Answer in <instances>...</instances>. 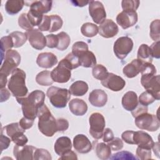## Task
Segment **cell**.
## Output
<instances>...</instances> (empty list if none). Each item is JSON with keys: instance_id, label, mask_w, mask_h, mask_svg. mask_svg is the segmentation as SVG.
I'll use <instances>...</instances> for the list:
<instances>
[{"instance_id": "21", "label": "cell", "mask_w": 160, "mask_h": 160, "mask_svg": "<svg viewBox=\"0 0 160 160\" xmlns=\"http://www.w3.org/2000/svg\"><path fill=\"white\" fill-rule=\"evenodd\" d=\"M58 62V58L52 52L40 53L36 59V63L39 67L42 68H51Z\"/></svg>"}, {"instance_id": "8", "label": "cell", "mask_w": 160, "mask_h": 160, "mask_svg": "<svg viewBox=\"0 0 160 160\" xmlns=\"http://www.w3.org/2000/svg\"><path fill=\"white\" fill-rule=\"evenodd\" d=\"M159 75L142 74L141 83L146 91L151 94L156 100L160 99Z\"/></svg>"}, {"instance_id": "34", "label": "cell", "mask_w": 160, "mask_h": 160, "mask_svg": "<svg viewBox=\"0 0 160 160\" xmlns=\"http://www.w3.org/2000/svg\"><path fill=\"white\" fill-rule=\"evenodd\" d=\"M14 43V48H19L22 46L27 41L28 36L25 32L20 31H14L10 34Z\"/></svg>"}, {"instance_id": "59", "label": "cell", "mask_w": 160, "mask_h": 160, "mask_svg": "<svg viewBox=\"0 0 160 160\" xmlns=\"http://www.w3.org/2000/svg\"><path fill=\"white\" fill-rule=\"evenodd\" d=\"M11 143V139L7 136L1 134V150L2 151L4 149H7Z\"/></svg>"}, {"instance_id": "43", "label": "cell", "mask_w": 160, "mask_h": 160, "mask_svg": "<svg viewBox=\"0 0 160 160\" xmlns=\"http://www.w3.org/2000/svg\"><path fill=\"white\" fill-rule=\"evenodd\" d=\"M33 159L35 160H51L52 157L49 152L42 148H38L34 151Z\"/></svg>"}, {"instance_id": "57", "label": "cell", "mask_w": 160, "mask_h": 160, "mask_svg": "<svg viewBox=\"0 0 160 160\" xmlns=\"http://www.w3.org/2000/svg\"><path fill=\"white\" fill-rule=\"evenodd\" d=\"M148 106H143L141 104H140L139 102L138 103V106H136V108L132 110L131 112V114L132 115V116L134 118L136 117L137 116L142 114V113H144V112H148Z\"/></svg>"}, {"instance_id": "41", "label": "cell", "mask_w": 160, "mask_h": 160, "mask_svg": "<svg viewBox=\"0 0 160 160\" xmlns=\"http://www.w3.org/2000/svg\"><path fill=\"white\" fill-rule=\"evenodd\" d=\"M50 18H51V28L49 32H53L60 29L62 28V26L63 24L61 18L56 14L51 15Z\"/></svg>"}, {"instance_id": "10", "label": "cell", "mask_w": 160, "mask_h": 160, "mask_svg": "<svg viewBox=\"0 0 160 160\" xmlns=\"http://www.w3.org/2000/svg\"><path fill=\"white\" fill-rule=\"evenodd\" d=\"M133 48V41L128 36H122L114 42L113 50L116 56L119 59H124Z\"/></svg>"}, {"instance_id": "52", "label": "cell", "mask_w": 160, "mask_h": 160, "mask_svg": "<svg viewBox=\"0 0 160 160\" xmlns=\"http://www.w3.org/2000/svg\"><path fill=\"white\" fill-rule=\"evenodd\" d=\"M46 46L49 48H57L58 45V37L57 34H50L46 36Z\"/></svg>"}, {"instance_id": "11", "label": "cell", "mask_w": 160, "mask_h": 160, "mask_svg": "<svg viewBox=\"0 0 160 160\" xmlns=\"http://www.w3.org/2000/svg\"><path fill=\"white\" fill-rule=\"evenodd\" d=\"M51 75L54 82L66 83L70 79L71 72V69L61 60L58 65L51 72Z\"/></svg>"}, {"instance_id": "9", "label": "cell", "mask_w": 160, "mask_h": 160, "mask_svg": "<svg viewBox=\"0 0 160 160\" xmlns=\"http://www.w3.org/2000/svg\"><path fill=\"white\" fill-rule=\"evenodd\" d=\"M4 129H6L7 135L10 137L16 145L24 146L28 142V139L24 134L26 130L20 126L19 123L13 122L9 124L4 126Z\"/></svg>"}, {"instance_id": "56", "label": "cell", "mask_w": 160, "mask_h": 160, "mask_svg": "<svg viewBox=\"0 0 160 160\" xmlns=\"http://www.w3.org/2000/svg\"><path fill=\"white\" fill-rule=\"evenodd\" d=\"M34 120H33V119H28L25 117H23L21 119L19 123L20 126L23 129L26 130L28 129L31 128L32 126V125L34 124Z\"/></svg>"}, {"instance_id": "39", "label": "cell", "mask_w": 160, "mask_h": 160, "mask_svg": "<svg viewBox=\"0 0 160 160\" xmlns=\"http://www.w3.org/2000/svg\"><path fill=\"white\" fill-rule=\"evenodd\" d=\"M14 47V43L10 35L4 36L1 39V61L3 59L4 52L7 51Z\"/></svg>"}, {"instance_id": "49", "label": "cell", "mask_w": 160, "mask_h": 160, "mask_svg": "<svg viewBox=\"0 0 160 160\" xmlns=\"http://www.w3.org/2000/svg\"><path fill=\"white\" fill-rule=\"evenodd\" d=\"M141 74H152L155 75L156 73V69L155 66L149 62H145L142 64L141 71Z\"/></svg>"}, {"instance_id": "50", "label": "cell", "mask_w": 160, "mask_h": 160, "mask_svg": "<svg viewBox=\"0 0 160 160\" xmlns=\"http://www.w3.org/2000/svg\"><path fill=\"white\" fill-rule=\"evenodd\" d=\"M108 145L112 151H119L123 148V142L119 138H114L111 141L108 142Z\"/></svg>"}, {"instance_id": "48", "label": "cell", "mask_w": 160, "mask_h": 160, "mask_svg": "<svg viewBox=\"0 0 160 160\" xmlns=\"http://www.w3.org/2000/svg\"><path fill=\"white\" fill-rule=\"evenodd\" d=\"M136 153L138 158L141 160L149 159L151 158V149L138 147Z\"/></svg>"}, {"instance_id": "30", "label": "cell", "mask_w": 160, "mask_h": 160, "mask_svg": "<svg viewBox=\"0 0 160 160\" xmlns=\"http://www.w3.org/2000/svg\"><path fill=\"white\" fill-rule=\"evenodd\" d=\"M52 1H35L29 5L30 8L34 9L41 14L48 12L52 8Z\"/></svg>"}, {"instance_id": "16", "label": "cell", "mask_w": 160, "mask_h": 160, "mask_svg": "<svg viewBox=\"0 0 160 160\" xmlns=\"http://www.w3.org/2000/svg\"><path fill=\"white\" fill-rule=\"evenodd\" d=\"M99 34L103 38H111L115 36L119 31L118 25L112 20L106 19L100 24L98 28Z\"/></svg>"}, {"instance_id": "14", "label": "cell", "mask_w": 160, "mask_h": 160, "mask_svg": "<svg viewBox=\"0 0 160 160\" xmlns=\"http://www.w3.org/2000/svg\"><path fill=\"white\" fill-rule=\"evenodd\" d=\"M116 22L122 29H128L137 23L138 14L134 11H122L116 16Z\"/></svg>"}, {"instance_id": "29", "label": "cell", "mask_w": 160, "mask_h": 160, "mask_svg": "<svg viewBox=\"0 0 160 160\" xmlns=\"http://www.w3.org/2000/svg\"><path fill=\"white\" fill-rule=\"evenodd\" d=\"M24 1L21 0H8L6 1L4 8L8 14L14 15L18 13L23 8Z\"/></svg>"}, {"instance_id": "4", "label": "cell", "mask_w": 160, "mask_h": 160, "mask_svg": "<svg viewBox=\"0 0 160 160\" xmlns=\"http://www.w3.org/2000/svg\"><path fill=\"white\" fill-rule=\"evenodd\" d=\"M46 95L51 104L56 108H63L67 105L71 98V94L66 88L51 86L46 92Z\"/></svg>"}, {"instance_id": "24", "label": "cell", "mask_w": 160, "mask_h": 160, "mask_svg": "<svg viewBox=\"0 0 160 160\" xmlns=\"http://www.w3.org/2000/svg\"><path fill=\"white\" fill-rule=\"evenodd\" d=\"M122 106L128 111H132L138 106V96L134 91H128L122 98Z\"/></svg>"}, {"instance_id": "12", "label": "cell", "mask_w": 160, "mask_h": 160, "mask_svg": "<svg viewBox=\"0 0 160 160\" xmlns=\"http://www.w3.org/2000/svg\"><path fill=\"white\" fill-rule=\"evenodd\" d=\"M89 12L96 24H100L106 18V12L102 2L98 1H90Z\"/></svg>"}, {"instance_id": "54", "label": "cell", "mask_w": 160, "mask_h": 160, "mask_svg": "<svg viewBox=\"0 0 160 160\" xmlns=\"http://www.w3.org/2000/svg\"><path fill=\"white\" fill-rule=\"evenodd\" d=\"M58 131L64 132L69 128V122L67 119L64 118H59L57 119Z\"/></svg>"}, {"instance_id": "19", "label": "cell", "mask_w": 160, "mask_h": 160, "mask_svg": "<svg viewBox=\"0 0 160 160\" xmlns=\"http://www.w3.org/2000/svg\"><path fill=\"white\" fill-rule=\"evenodd\" d=\"M36 149L35 147L30 145H16L14 147L13 154L17 160H32Z\"/></svg>"}, {"instance_id": "40", "label": "cell", "mask_w": 160, "mask_h": 160, "mask_svg": "<svg viewBox=\"0 0 160 160\" xmlns=\"http://www.w3.org/2000/svg\"><path fill=\"white\" fill-rule=\"evenodd\" d=\"M150 37L156 41H159V19H156L152 21L150 25Z\"/></svg>"}, {"instance_id": "58", "label": "cell", "mask_w": 160, "mask_h": 160, "mask_svg": "<svg viewBox=\"0 0 160 160\" xmlns=\"http://www.w3.org/2000/svg\"><path fill=\"white\" fill-rule=\"evenodd\" d=\"M114 138L113 132L109 128H106L104 130L102 134V140L104 142H108L111 141Z\"/></svg>"}, {"instance_id": "42", "label": "cell", "mask_w": 160, "mask_h": 160, "mask_svg": "<svg viewBox=\"0 0 160 160\" xmlns=\"http://www.w3.org/2000/svg\"><path fill=\"white\" fill-rule=\"evenodd\" d=\"M88 50V45L87 43L83 41H78L74 43L72 47V53L76 56H78L82 52Z\"/></svg>"}, {"instance_id": "28", "label": "cell", "mask_w": 160, "mask_h": 160, "mask_svg": "<svg viewBox=\"0 0 160 160\" xmlns=\"http://www.w3.org/2000/svg\"><path fill=\"white\" fill-rule=\"evenodd\" d=\"M88 84L83 81H77L74 82L69 87V91L71 94L74 96H82L88 91Z\"/></svg>"}, {"instance_id": "47", "label": "cell", "mask_w": 160, "mask_h": 160, "mask_svg": "<svg viewBox=\"0 0 160 160\" xmlns=\"http://www.w3.org/2000/svg\"><path fill=\"white\" fill-rule=\"evenodd\" d=\"M111 159H136L137 158L130 152L123 151L112 154Z\"/></svg>"}, {"instance_id": "63", "label": "cell", "mask_w": 160, "mask_h": 160, "mask_svg": "<svg viewBox=\"0 0 160 160\" xmlns=\"http://www.w3.org/2000/svg\"><path fill=\"white\" fill-rule=\"evenodd\" d=\"M7 76L0 74V83H1V89L4 88L7 83Z\"/></svg>"}, {"instance_id": "53", "label": "cell", "mask_w": 160, "mask_h": 160, "mask_svg": "<svg viewBox=\"0 0 160 160\" xmlns=\"http://www.w3.org/2000/svg\"><path fill=\"white\" fill-rule=\"evenodd\" d=\"M134 131H126L121 134L122 139L126 143L129 144H134L133 135Z\"/></svg>"}, {"instance_id": "46", "label": "cell", "mask_w": 160, "mask_h": 160, "mask_svg": "<svg viewBox=\"0 0 160 160\" xmlns=\"http://www.w3.org/2000/svg\"><path fill=\"white\" fill-rule=\"evenodd\" d=\"M18 24L22 29L26 30V31L33 29V26L31 24L28 18V15L26 13H22L19 16L18 18Z\"/></svg>"}, {"instance_id": "51", "label": "cell", "mask_w": 160, "mask_h": 160, "mask_svg": "<svg viewBox=\"0 0 160 160\" xmlns=\"http://www.w3.org/2000/svg\"><path fill=\"white\" fill-rule=\"evenodd\" d=\"M51 28L50 16L44 15L42 21L38 26V29L41 31H49Z\"/></svg>"}, {"instance_id": "25", "label": "cell", "mask_w": 160, "mask_h": 160, "mask_svg": "<svg viewBox=\"0 0 160 160\" xmlns=\"http://www.w3.org/2000/svg\"><path fill=\"white\" fill-rule=\"evenodd\" d=\"M69 108L75 116H83L88 111V105L82 99L75 98L69 102Z\"/></svg>"}, {"instance_id": "35", "label": "cell", "mask_w": 160, "mask_h": 160, "mask_svg": "<svg viewBox=\"0 0 160 160\" xmlns=\"http://www.w3.org/2000/svg\"><path fill=\"white\" fill-rule=\"evenodd\" d=\"M108 73L106 68L102 64H96L92 69V74L93 77L100 81L104 80L108 76Z\"/></svg>"}, {"instance_id": "5", "label": "cell", "mask_w": 160, "mask_h": 160, "mask_svg": "<svg viewBox=\"0 0 160 160\" xmlns=\"http://www.w3.org/2000/svg\"><path fill=\"white\" fill-rule=\"evenodd\" d=\"M134 118L135 124L141 129L153 132L159 128L160 123L159 119L154 114L146 112L137 116Z\"/></svg>"}, {"instance_id": "33", "label": "cell", "mask_w": 160, "mask_h": 160, "mask_svg": "<svg viewBox=\"0 0 160 160\" xmlns=\"http://www.w3.org/2000/svg\"><path fill=\"white\" fill-rule=\"evenodd\" d=\"M81 32L84 36L92 38L97 35L99 32V29L97 25L91 22H86L81 28Z\"/></svg>"}, {"instance_id": "38", "label": "cell", "mask_w": 160, "mask_h": 160, "mask_svg": "<svg viewBox=\"0 0 160 160\" xmlns=\"http://www.w3.org/2000/svg\"><path fill=\"white\" fill-rule=\"evenodd\" d=\"M61 61L71 70L76 69L80 66L78 58L74 56L72 52L69 53L64 58L61 59Z\"/></svg>"}, {"instance_id": "31", "label": "cell", "mask_w": 160, "mask_h": 160, "mask_svg": "<svg viewBox=\"0 0 160 160\" xmlns=\"http://www.w3.org/2000/svg\"><path fill=\"white\" fill-rule=\"evenodd\" d=\"M137 58L138 59L144 63H151L152 61V56L151 55L149 46L146 44H141L138 49Z\"/></svg>"}, {"instance_id": "18", "label": "cell", "mask_w": 160, "mask_h": 160, "mask_svg": "<svg viewBox=\"0 0 160 160\" xmlns=\"http://www.w3.org/2000/svg\"><path fill=\"white\" fill-rule=\"evenodd\" d=\"M133 142L134 144L138 145V147L148 149H151L154 143L152 137L143 131H134Z\"/></svg>"}, {"instance_id": "36", "label": "cell", "mask_w": 160, "mask_h": 160, "mask_svg": "<svg viewBox=\"0 0 160 160\" xmlns=\"http://www.w3.org/2000/svg\"><path fill=\"white\" fill-rule=\"evenodd\" d=\"M57 36L58 37L59 42L56 48L59 51H64L68 48L71 42L70 37L65 32H61L58 33Z\"/></svg>"}, {"instance_id": "60", "label": "cell", "mask_w": 160, "mask_h": 160, "mask_svg": "<svg viewBox=\"0 0 160 160\" xmlns=\"http://www.w3.org/2000/svg\"><path fill=\"white\" fill-rule=\"evenodd\" d=\"M59 159H78V157H77V155L74 152V151H72L71 150L68 151V152L65 153L64 154L62 155L59 158Z\"/></svg>"}, {"instance_id": "20", "label": "cell", "mask_w": 160, "mask_h": 160, "mask_svg": "<svg viewBox=\"0 0 160 160\" xmlns=\"http://www.w3.org/2000/svg\"><path fill=\"white\" fill-rule=\"evenodd\" d=\"M88 99L93 106L101 108L106 104L108 96L105 91L102 89H94L90 92Z\"/></svg>"}, {"instance_id": "2", "label": "cell", "mask_w": 160, "mask_h": 160, "mask_svg": "<svg viewBox=\"0 0 160 160\" xmlns=\"http://www.w3.org/2000/svg\"><path fill=\"white\" fill-rule=\"evenodd\" d=\"M37 117L39 119L38 128L42 134L51 137L58 131L57 119L54 118L46 104L39 109Z\"/></svg>"}, {"instance_id": "1", "label": "cell", "mask_w": 160, "mask_h": 160, "mask_svg": "<svg viewBox=\"0 0 160 160\" xmlns=\"http://www.w3.org/2000/svg\"><path fill=\"white\" fill-rule=\"evenodd\" d=\"M21 104L24 117L34 120L38 115L39 109L44 104L45 94L40 90L32 91L28 96L16 99Z\"/></svg>"}, {"instance_id": "62", "label": "cell", "mask_w": 160, "mask_h": 160, "mask_svg": "<svg viewBox=\"0 0 160 160\" xmlns=\"http://www.w3.org/2000/svg\"><path fill=\"white\" fill-rule=\"evenodd\" d=\"M71 2L74 6L78 7H83L89 2V1H71Z\"/></svg>"}, {"instance_id": "27", "label": "cell", "mask_w": 160, "mask_h": 160, "mask_svg": "<svg viewBox=\"0 0 160 160\" xmlns=\"http://www.w3.org/2000/svg\"><path fill=\"white\" fill-rule=\"evenodd\" d=\"M78 58L80 66L84 68H93L96 65V58L92 51H86L79 54Z\"/></svg>"}, {"instance_id": "45", "label": "cell", "mask_w": 160, "mask_h": 160, "mask_svg": "<svg viewBox=\"0 0 160 160\" xmlns=\"http://www.w3.org/2000/svg\"><path fill=\"white\" fill-rule=\"evenodd\" d=\"M155 100L156 99L153 97V96L149 92L146 91L140 94L138 101L142 105L148 106V105L152 104Z\"/></svg>"}, {"instance_id": "7", "label": "cell", "mask_w": 160, "mask_h": 160, "mask_svg": "<svg viewBox=\"0 0 160 160\" xmlns=\"http://www.w3.org/2000/svg\"><path fill=\"white\" fill-rule=\"evenodd\" d=\"M89 122L90 125L89 133L91 136L96 139L101 138L106 124L104 118L102 114L99 112L92 113L89 118Z\"/></svg>"}, {"instance_id": "3", "label": "cell", "mask_w": 160, "mask_h": 160, "mask_svg": "<svg viewBox=\"0 0 160 160\" xmlns=\"http://www.w3.org/2000/svg\"><path fill=\"white\" fill-rule=\"evenodd\" d=\"M8 87L12 95L16 99L26 97L28 89L26 86V73L19 68L13 71L9 79Z\"/></svg>"}, {"instance_id": "37", "label": "cell", "mask_w": 160, "mask_h": 160, "mask_svg": "<svg viewBox=\"0 0 160 160\" xmlns=\"http://www.w3.org/2000/svg\"><path fill=\"white\" fill-rule=\"evenodd\" d=\"M27 15L31 24L33 27L38 26L40 24L44 16L42 14L40 13L39 12L31 8L28 11V12L27 13Z\"/></svg>"}, {"instance_id": "26", "label": "cell", "mask_w": 160, "mask_h": 160, "mask_svg": "<svg viewBox=\"0 0 160 160\" xmlns=\"http://www.w3.org/2000/svg\"><path fill=\"white\" fill-rule=\"evenodd\" d=\"M93 146L96 154L100 159L106 160L109 159L111 155V149L108 144L104 142L94 141Z\"/></svg>"}, {"instance_id": "23", "label": "cell", "mask_w": 160, "mask_h": 160, "mask_svg": "<svg viewBox=\"0 0 160 160\" xmlns=\"http://www.w3.org/2000/svg\"><path fill=\"white\" fill-rule=\"evenodd\" d=\"M143 62L138 59H133L130 63L126 65L123 69V74L128 78H133L141 72Z\"/></svg>"}, {"instance_id": "15", "label": "cell", "mask_w": 160, "mask_h": 160, "mask_svg": "<svg viewBox=\"0 0 160 160\" xmlns=\"http://www.w3.org/2000/svg\"><path fill=\"white\" fill-rule=\"evenodd\" d=\"M101 84L112 91H119L124 88L126 82L121 76L109 72L108 76L101 81Z\"/></svg>"}, {"instance_id": "32", "label": "cell", "mask_w": 160, "mask_h": 160, "mask_svg": "<svg viewBox=\"0 0 160 160\" xmlns=\"http://www.w3.org/2000/svg\"><path fill=\"white\" fill-rule=\"evenodd\" d=\"M36 81L39 85L44 86L52 85L54 82L51 78V72L46 70L42 71L36 75Z\"/></svg>"}, {"instance_id": "17", "label": "cell", "mask_w": 160, "mask_h": 160, "mask_svg": "<svg viewBox=\"0 0 160 160\" xmlns=\"http://www.w3.org/2000/svg\"><path fill=\"white\" fill-rule=\"evenodd\" d=\"M73 146L74 149L81 154H86L90 152L92 148V144L88 138L82 134H77L73 139Z\"/></svg>"}, {"instance_id": "6", "label": "cell", "mask_w": 160, "mask_h": 160, "mask_svg": "<svg viewBox=\"0 0 160 160\" xmlns=\"http://www.w3.org/2000/svg\"><path fill=\"white\" fill-rule=\"evenodd\" d=\"M21 55L16 50L9 49L6 52L4 62L0 68V74L7 76L12 74L21 62Z\"/></svg>"}, {"instance_id": "55", "label": "cell", "mask_w": 160, "mask_h": 160, "mask_svg": "<svg viewBox=\"0 0 160 160\" xmlns=\"http://www.w3.org/2000/svg\"><path fill=\"white\" fill-rule=\"evenodd\" d=\"M149 48H150V50H151V52L152 58L159 59L160 58L159 41H156L153 42Z\"/></svg>"}, {"instance_id": "22", "label": "cell", "mask_w": 160, "mask_h": 160, "mask_svg": "<svg viewBox=\"0 0 160 160\" xmlns=\"http://www.w3.org/2000/svg\"><path fill=\"white\" fill-rule=\"evenodd\" d=\"M71 148L72 144L71 139L67 136H62L58 138L54 143V151L59 156L71 151Z\"/></svg>"}, {"instance_id": "44", "label": "cell", "mask_w": 160, "mask_h": 160, "mask_svg": "<svg viewBox=\"0 0 160 160\" xmlns=\"http://www.w3.org/2000/svg\"><path fill=\"white\" fill-rule=\"evenodd\" d=\"M140 4L139 1L136 0H123L121 2V6L123 11H136Z\"/></svg>"}, {"instance_id": "61", "label": "cell", "mask_w": 160, "mask_h": 160, "mask_svg": "<svg viewBox=\"0 0 160 160\" xmlns=\"http://www.w3.org/2000/svg\"><path fill=\"white\" fill-rule=\"evenodd\" d=\"M9 97H10V92L6 88L1 89V102L7 101Z\"/></svg>"}, {"instance_id": "13", "label": "cell", "mask_w": 160, "mask_h": 160, "mask_svg": "<svg viewBox=\"0 0 160 160\" xmlns=\"http://www.w3.org/2000/svg\"><path fill=\"white\" fill-rule=\"evenodd\" d=\"M31 46L37 49L42 50L46 46V38L38 29H31L25 32Z\"/></svg>"}]
</instances>
